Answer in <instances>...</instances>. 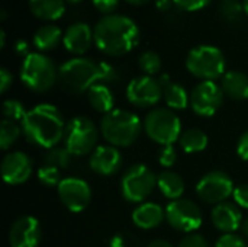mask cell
<instances>
[{"instance_id":"1","label":"cell","mask_w":248,"mask_h":247,"mask_svg":"<svg viewBox=\"0 0 248 247\" xmlns=\"http://www.w3.org/2000/svg\"><path fill=\"white\" fill-rule=\"evenodd\" d=\"M65 122L61 112L51 103H39L28 111L20 122L25 138L38 147L52 148L64 140Z\"/></svg>"},{"instance_id":"2","label":"cell","mask_w":248,"mask_h":247,"mask_svg":"<svg viewBox=\"0 0 248 247\" xmlns=\"http://www.w3.org/2000/svg\"><path fill=\"white\" fill-rule=\"evenodd\" d=\"M96 47L108 55H124L140 42L137 23L124 15H108L102 17L93 31Z\"/></svg>"},{"instance_id":"3","label":"cell","mask_w":248,"mask_h":247,"mask_svg":"<svg viewBox=\"0 0 248 247\" xmlns=\"http://www.w3.org/2000/svg\"><path fill=\"white\" fill-rule=\"evenodd\" d=\"M142 127L144 124L134 112L125 109H113L103 116L100 122V132L109 146L116 148L129 147L138 140Z\"/></svg>"},{"instance_id":"4","label":"cell","mask_w":248,"mask_h":247,"mask_svg":"<svg viewBox=\"0 0 248 247\" xmlns=\"http://www.w3.org/2000/svg\"><path fill=\"white\" fill-rule=\"evenodd\" d=\"M58 80L62 89L70 93L89 92L92 86L103 82L102 63L83 57L71 58L60 67Z\"/></svg>"},{"instance_id":"5","label":"cell","mask_w":248,"mask_h":247,"mask_svg":"<svg viewBox=\"0 0 248 247\" xmlns=\"http://www.w3.org/2000/svg\"><path fill=\"white\" fill-rule=\"evenodd\" d=\"M57 77V67L49 57L41 52H31L23 58L20 67V80L29 90L44 93L55 84Z\"/></svg>"},{"instance_id":"6","label":"cell","mask_w":248,"mask_h":247,"mask_svg":"<svg viewBox=\"0 0 248 247\" xmlns=\"http://www.w3.org/2000/svg\"><path fill=\"white\" fill-rule=\"evenodd\" d=\"M186 67L195 77L202 82H215L225 71V57L214 45H199L189 51Z\"/></svg>"},{"instance_id":"7","label":"cell","mask_w":248,"mask_h":247,"mask_svg":"<svg viewBox=\"0 0 248 247\" xmlns=\"http://www.w3.org/2000/svg\"><path fill=\"white\" fill-rule=\"evenodd\" d=\"M144 131L160 146H173L182 135V122L170 108H155L144 119Z\"/></svg>"},{"instance_id":"8","label":"cell","mask_w":248,"mask_h":247,"mask_svg":"<svg viewBox=\"0 0 248 247\" xmlns=\"http://www.w3.org/2000/svg\"><path fill=\"white\" fill-rule=\"evenodd\" d=\"M99 132L92 119L87 116H74L65 125L64 147L73 156H84L94 151Z\"/></svg>"},{"instance_id":"9","label":"cell","mask_w":248,"mask_h":247,"mask_svg":"<svg viewBox=\"0 0 248 247\" xmlns=\"http://www.w3.org/2000/svg\"><path fill=\"white\" fill-rule=\"evenodd\" d=\"M157 186L154 172L141 163L132 165L121 181V192L124 199L132 204H142Z\"/></svg>"},{"instance_id":"10","label":"cell","mask_w":248,"mask_h":247,"mask_svg":"<svg viewBox=\"0 0 248 247\" xmlns=\"http://www.w3.org/2000/svg\"><path fill=\"white\" fill-rule=\"evenodd\" d=\"M166 220L174 230L186 234L195 233L203 221L202 211L192 199H176L166 207Z\"/></svg>"},{"instance_id":"11","label":"cell","mask_w":248,"mask_h":247,"mask_svg":"<svg viewBox=\"0 0 248 247\" xmlns=\"http://www.w3.org/2000/svg\"><path fill=\"white\" fill-rule=\"evenodd\" d=\"M234 189L232 179L221 170L206 173L196 185V194L199 199L214 205L227 202V199L234 194Z\"/></svg>"},{"instance_id":"12","label":"cell","mask_w":248,"mask_h":247,"mask_svg":"<svg viewBox=\"0 0 248 247\" xmlns=\"http://www.w3.org/2000/svg\"><path fill=\"white\" fill-rule=\"evenodd\" d=\"M224 92L215 82H201L190 93V106L199 116H212L221 108Z\"/></svg>"},{"instance_id":"13","label":"cell","mask_w":248,"mask_h":247,"mask_svg":"<svg viewBox=\"0 0 248 247\" xmlns=\"http://www.w3.org/2000/svg\"><path fill=\"white\" fill-rule=\"evenodd\" d=\"M58 197L62 205L71 213L84 211L92 199V189L89 183L78 178H65L58 185Z\"/></svg>"},{"instance_id":"14","label":"cell","mask_w":248,"mask_h":247,"mask_svg":"<svg viewBox=\"0 0 248 247\" xmlns=\"http://www.w3.org/2000/svg\"><path fill=\"white\" fill-rule=\"evenodd\" d=\"M163 98V87L153 76H141L131 80L126 87V99L140 108L157 105Z\"/></svg>"},{"instance_id":"15","label":"cell","mask_w":248,"mask_h":247,"mask_svg":"<svg viewBox=\"0 0 248 247\" xmlns=\"http://www.w3.org/2000/svg\"><path fill=\"white\" fill-rule=\"evenodd\" d=\"M1 178L7 185H22L25 183L33 170L32 160L22 151L7 153L1 160Z\"/></svg>"},{"instance_id":"16","label":"cell","mask_w":248,"mask_h":247,"mask_svg":"<svg viewBox=\"0 0 248 247\" xmlns=\"http://www.w3.org/2000/svg\"><path fill=\"white\" fill-rule=\"evenodd\" d=\"M42 237V230L36 218L25 215L17 218L9 231L10 247H38Z\"/></svg>"},{"instance_id":"17","label":"cell","mask_w":248,"mask_h":247,"mask_svg":"<svg viewBox=\"0 0 248 247\" xmlns=\"http://www.w3.org/2000/svg\"><path fill=\"white\" fill-rule=\"evenodd\" d=\"M122 166V156L113 146L96 147L90 156V169L100 176H112Z\"/></svg>"},{"instance_id":"18","label":"cell","mask_w":248,"mask_h":247,"mask_svg":"<svg viewBox=\"0 0 248 247\" xmlns=\"http://www.w3.org/2000/svg\"><path fill=\"white\" fill-rule=\"evenodd\" d=\"M212 224L224 234H232L243 226L240 207L234 202H222L214 207L211 213Z\"/></svg>"},{"instance_id":"19","label":"cell","mask_w":248,"mask_h":247,"mask_svg":"<svg viewBox=\"0 0 248 247\" xmlns=\"http://www.w3.org/2000/svg\"><path fill=\"white\" fill-rule=\"evenodd\" d=\"M92 41H94L92 28L83 22L70 25L62 38L64 47L73 54H84L90 48Z\"/></svg>"},{"instance_id":"20","label":"cell","mask_w":248,"mask_h":247,"mask_svg":"<svg viewBox=\"0 0 248 247\" xmlns=\"http://www.w3.org/2000/svg\"><path fill=\"white\" fill-rule=\"evenodd\" d=\"M166 220V210L155 202H142L132 213V221L142 230L158 227Z\"/></svg>"},{"instance_id":"21","label":"cell","mask_w":248,"mask_h":247,"mask_svg":"<svg viewBox=\"0 0 248 247\" xmlns=\"http://www.w3.org/2000/svg\"><path fill=\"white\" fill-rule=\"evenodd\" d=\"M158 82L163 87V99L170 109L182 111L187 108V105L190 103V96L187 95L186 89L182 84L173 82L170 76L166 73L160 76Z\"/></svg>"},{"instance_id":"22","label":"cell","mask_w":248,"mask_h":247,"mask_svg":"<svg viewBox=\"0 0 248 247\" xmlns=\"http://www.w3.org/2000/svg\"><path fill=\"white\" fill-rule=\"evenodd\" d=\"M221 87L224 95L234 100L248 99V77L241 71H228L222 76Z\"/></svg>"},{"instance_id":"23","label":"cell","mask_w":248,"mask_h":247,"mask_svg":"<svg viewBox=\"0 0 248 247\" xmlns=\"http://www.w3.org/2000/svg\"><path fill=\"white\" fill-rule=\"evenodd\" d=\"M157 186L160 192L171 201L180 199L185 194L183 178L171 170H164L157 176Z\"/></svg>"},{"instance_id":"24","label":"cell","mask_w":248,"mask_h":247,"mask_svg":"<svg viewBox=\"0 0 248 247\" xmlns=\"http://www.w3.org/2000/svg\"><path fill=\"white\" fill-rule=\"evenodd\" d=\"M87 99L92 108L100 114H109L113 111L115 99L112 90L105 83H96L87 92Z\"/></svg>"},{"instance_id":"25","label":"cell","mask_w":248,"mask_h":247,"mask_svg":"<svg viewBox=\"0 0 248 247\" xmlns=\"http://www.w3.org/2000/svg\"><path fill=\"white\" fill-rule=\"evenodd\" d=\"M31 12L42 20H57L65 12V0H29Z\"/></svg>"},{"instance_id":"26","label":"cell","mask_w":248,"mask_h":247,"mask_svg":"<svg viewBox=\"0 0 248 247\" xmlns=\"http://www.w3.org/2000/svg\"><path fill=\"white\" fill-rule=\"evenodd\" d=\"M64 35L61 29L55 25H45L36 31L33 35V44L39 51H51L58 47Z\"/></svg>"},{"instance_id":"27","label":"cell","mask_w":248,"mask_h":247,"mask_svg":"<svg viewBox=\"0 0 248 247\" xmlns=\"http://www.w3.org/2000/svg\"><path fill=\"white\" fill-rule=\"evenodd\" d=\"M208 135L199 128H189L182 132L179 144L185 153H201L208 147Z\"/></svg>"},{"instance_id":"28","label":"cell","mask_w":248,"mask_h":247,"mask_svg":"<svg viewBox=\"0 0 248 247\" xmlns=\"http://www.w3.org/2000/svg\"><path fill=\"white\" fill-rule=\"evenodd\" d=\"M22 132V127L19 125V122L10 121V119H3L1 125H0V147L1 150H9L16 140L20 137Z\"/></svg>"},{"instance_id":"29","label":"cell","mask_w":248,"mask_h":247,"mask_svg":"<svg viewBox=\"0 0 248 247\" xmlns=\"http://www.w3.org/2000/svg\"><path fill=\"white\" fill-rule=\"evenodd\" d=\"M71 153L65 148V147H52L49 150H46L45 156H44V162L45 165L54 166L57 169H67L70 162H71Z\"/></svg>"},{"instance_id":"30","label":"cell","mask_w":248,"mask_h":247,"mask_svg":"<svg viewBox=\"0 0 248 247\" xmlns=\"http://www.w3.org/2000/svg\"><path fill=\"white\" fill-rule=\"evenodd\" d=\"M140 68L145 73V76H154L161 70V58L154 51H145L138 58Z\"/></svg>"},{"instance_id":"31","label":"cell","mask_w":248,"mask_h":247,"mask_svg":"<svg viewBox=\"0 0 248 247\" xmlns=\"http://www.w3.org/2000/svg\"><path fill=\"white\" fill-rule=\"evenodd\" d=\"M1 112H3V116L4 119H10V121H15V122H22L23 118L26 116L28 111L25 109V105L16 99H7L3 102V106H1Z\"/></svg>"},{"instance_id":"32","label":"cell","mask_w":248,"mask_h":247,"mask_svg":"<svg viewBox=\"0 0 248 247\" xmlns=\"http://www.w3.org/2000/svg\"><path fill=\"white\" fill-rule=\"evenodd\" d=\"M38 181L44 185V186H48V188H58V185L61 183V173H60V169L54 167V166H49V165H44L38 169Z\"/></svg>"},{"instance_id":"33","label":"cell","mask_w":248,"mask_h":247,"mask_svg":"<svg viewBox=\"0 0 248 247\" xmlns=\"http://www.w3.org/2000/svg\"><path fill=\"white\" fill-rule=\"evenodd\" d=\"M177 160V151L173 146H161L158 150V163L163 167H171Z\"/></svg>"},{"instance_id":"34","label":"cell","mask_w":248,"mask_h":247,"mask_svg":"<svg viewBox=\"0 0 248 247\" xmlns=\"http://www.w3.org/2000/svg\"><path fill=\"white\" fill-rule=\"evenodd\" d=\"M244 7L238 3V0H222V6H221V12L224 16H227L228 19H235L241 10Z\"/></svg>"},{"instance_id":"35","label":"cell","mask_w":248,"mask_h":247,"mask_svg":"<svg viewBox=\"0 0 248 247\" xmlns=\"http://www.w3.org/2000/svg\"><path fill=\"white\" fill-rule=\"evenodd\" d=\"M173 3H174L177 7H180L182 10L195 12V10L203 9L206 4L211 3V0H173Z\"/></svg>"},{"instance_id":"36","label":"cell","mask_w":248,"mask_h":247,"mask_svg":"<svg viewBox=\"0 0 248 247\" xmlns=\"http://www.w3.org/2000/svg\"><path fill=\"white\" fill-rule=\"evenodd\" d=\"M177 247H209L206 239L201 234H186Z\"/></svg>"},{"instance_id":"37","label":"cell","mask_w":248,"mask_h":247,"mask_svg":"<svg viewBox=\"0 0 248 247\" xmlns=\"http://www.w3.org/2000/svg\"><path fill=\"white\" fill-rule=\"evenodd\" d=\"M215 247H248L244 240L235 234H222L218 240Z\"/></svg>"},{"instance_id":"38","label":"cell","mask_w":248,"mask_h":247,"mask_svg":"<svg viewBox=\"0 0 248 247\" xmlns=\"http://www.w3.org/2000/svg\"><path fill=\"white\" fill-rule=\"evenodd\" d=\"M232 198H234V204H237L240 208L248 210V183L237 186L234 189Z\"/></svg>"},{"instance_id":"39","label":"cell","mask_w":248,"mask_h":247,"mask_svg":"<svg viewBox=\"0 0 248 247\" xmlns=\"http://www.w3.org/2000/svg\"><path fill=\"white\" fill-rule=\"evenodd\" d=\"M93 4L102 13H110L118 7L119 0H93Z\"/></svg>"},{"instance_id":"40","label":"cell","mask_w":248,"mask_h":247,"mask_svg":"<svg viewBox=\"0 0 248 247\" xmlns=\"http://www.w3.org/2000/svg\"><path fill=\"white\" fill-rule=\"evenodd\" d=\"M237 154L241 160L248 162V131H246L237 143Z\"/></svg>"},{"instance_id":"41","label":"cell","mask_w":248,"mask_h":247,"mask_svg":"<svg viewBox=\"0 0 248 247\" xmlns=\"http://www.w3.org/2000/svg\"><path fill=\"white\" fill-rule=\"evenodd\" d=\"M12 83H13V76H12V73L7 70V68H1L0 70V92L1 93H6L7 92V89L12 86Z\"/></svg>"},{"instance_id":"42","label":"cell","mask_w":248,"mask_h":247,"mask_svg":"<svg viewBox=\"0 0 248 247\" xmlns=\"http://www.w3.org/2000/svg\"><path fill=\"white\" fill-rule=\"evenodd\" d=\"M15 52L17 55H22V57H28L31 52H29V47H28V42L23 41V39H19L16 44H15Z\"/></svg>"},{"instance_id":"43","label":"cell","mask_w":248,"mask_h":247,"mask_svg":"<svg viewBox=\"0 0 248 247\" xmlns=\"http://www.w3.org/2000/svg\"><path fill=\"white\" fill-rule=\"evenodd\" d=\"M173 0H155V6L158 7V10H167L171 6Z\"/></svg>"},{"instance_id":"44","label":"cell","mask_w":248,"mask_h":247,"mask_svg":"<svg viewBox=\"0 0 248 247\" xmlns=\"http://www.w3.org/2000/svg\"><path fill=\"white\" fill-rule=\"evenodd\" d=\"M147 247H174L171 243H169V242H166V240H161V239H158V240H153L150 245Z\"/></svg>"},{"instance_id":"45","label":"cell","mask_w":248,"mask_h":247,"mask_svg":"<svg viewBox=\"0 0 248 247\" xmlns=\"http://www.w3.org/2000/svg\"><path fill=\"white\" fill-rule=\"evenodd\" d=\"M4 44H6V32H4V29H0V47L3 48Z\"/></svg>"},{"instance_id":"46","label":"cell","mask_w":248,"mask_h":247,"mask_svg":"<svg viewBox=\"0 0 248 247\" xmlns=\"http://www.w3.org/2000/svg\"><path fill=\"white\" fill-rule=\"evenodd\" d=\"M241 230H243V233H244V236L248 237V217L243 221V226H241Z\"/></svg>"},{"instance_id":"47","label":"cell","mask_w":248,"mask_h":247,"mask_svg":"<svg viewBox=\"0 0 248 247\" xmlns=\"http://www.w3.org/2000/svg\"><path fill=\"white\" fill-rule=\"evenodd\" d=\"M125 1H128V3H131V4L141 6V4H145V3H148L150 0H125Z\"/></svg>"},{"instance_id":"48","label":"cell","mask_w":248,"mask_h":247,"mask_svg":"<svg viewBox=\"0 0 248 247\" xmlns=\"http://www.w3.org/2000/svg\"><path fill=\"white\" fill-rule=\"evenodd\" d=\"M243 7H244V12L248 15V0H244V4H243Z\"/></svg>"},{"instance_id":"49","label":"cell","mask_w":248,"mask_h":247,"mask_svg":"<svg viewBox=\"0 0 248 247\" xmlns=\"http://www.w3.org/2000/svg\"><path fill=\"white\" fill-rule=\"evenodd\" d=\"M65 1H68V3H78V1H81V0H65Z\"/></svg>"}]
</instances>
